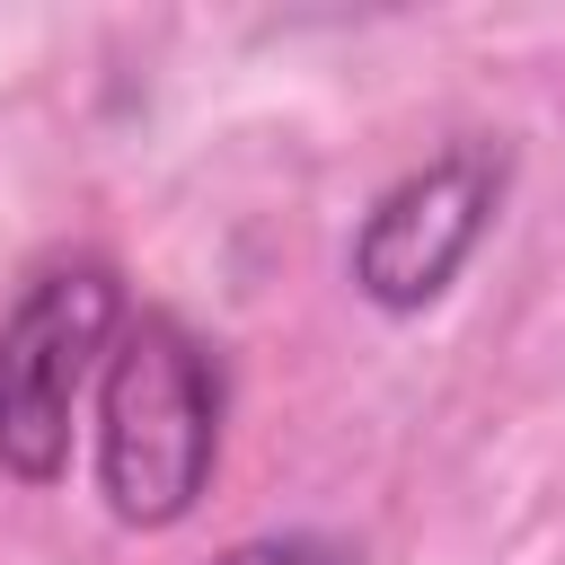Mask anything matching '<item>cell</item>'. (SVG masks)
<instances>
[{
    "label": "cell",
    "mask_w": 565,
    "mask_h": 565,
    "mask_svg": "<svg viewBox=\"0 0 565 565\" xmlns=\"http://www.w3.org/2000/svg\"><path fill=\"white\" fill-rule=\"evenodd\" d=\"M503 141H450L433 150L424 168H406L397 185L371 194L362 230H353V282L371 309L406 318V309H433L459 265L477 256V238L494 230V203H503Z\"/></svg>",
    "instance_id": "3"
},
{
    "label": "cell",
    "mask_w": 565,
    "mask_h": 565,
    "mask_svg": "<svg viewBox=\"0 0 565 565\" xmlns=\"http://www.w3.org/2000/svg\"><path fill=\"white\" fill-rule=\"evenodd\" d=\"M124 327H132V309H124V274L106 256L44 265L9 300V318H0V468L18 486H53L71 468L79 406L106 380Z\"/></svg>",
    "instance_id": "2"
},
{
    "label": "cell",
    "mask_w": 565,
    "mask_h": 565,
    "mask_svg": "<svg viewBox=\"0 0 565 565\" xmlns=\"http://www.w3.org/2000/svg\"><path fill=\"white\" fill-rule=\"evenodd\" d=\"M212 565H362V556L335 547V539H318V530H282V539H238Z\"/></svg>",
    "instance_id": "4"
},
{
    "label": "cell",
    "mask_w": 565,
    "mask_h": 565,
    "mask_svg": "<svg viewBox=\"0 0 565 565\" xmlns=\"http://www.w3.org/2000/svg\"><path fill=\"white\" fill-rule=\"evenodd\" d=\"M212 459H221V362L185 318L141 309L97 380V494L124 530H168L194 512Z\"/></svg>",
    "instance_id": "1"
}]
</instances>
